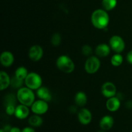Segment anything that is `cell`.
<instances>
[{
	"label": "cell",
	"instance_id": "6da1fadb",
	"mask_svg": "<svg viewBox=\"0 0 132 132\" xmlns=\"http://www.w3.org/2000/svg\"><path fill=\"white\" fill-rule=\"evenodd\" d=\"M91 22L95 28L100 30L104 29L109 24V15L104 9H97L92 14Z\"/></svg>",
	"mask_w": 132,
	"mask_h": 132
},
{
	"label": "cell",
	"instance_id": "7a4b0ae2",
	"mask_svg": "<svg viewBox=\"0 0 132 132\" xmlns=\"http://www.w3.org/2000/svg\"><path fill=\"white\" fill-rule=\"evenodd\" d=\"M16 97L17 100L20 103V104H24L28 107L31 106L35 101V94L33 90L27 86H23L18 89Z\"/></svg>",
	"mask_w": 132,
	"mask_h": 132
},
{
	"label": "cell",
	"instance_id": "3957f363",
	"mask_svg": "<svg viewBox=\"0 0 132 132\" xmlns=\"http://www.w3.org/2000/svg\"><path fill=\"white\" fill-rule=\"evenodd\" d=\"M58 69L65 73H70L75 69V64L70 57L66 55H60L56 60Z\"/></svg>",
	"mask_w": 132,
	"mask_h": 132
},
{
	"label": "cell",
	"instance_id": "277c9868",
	"mask_svg": "<svg viewBox=\"0 0 132 132\" xmlns=\"http://www.w3.org/2000/svg\"><path fill=\"white\" fill-rule=\"evenodd\" d=\"M24 85L31 90H37L42 86V78L36 72L28 73V76L24 79Z\"/></svg>",
	"mask_w": 132,
	"mask_h": 132
},
{
	"label": "cell",
	"instance_id": "5b68a950",
	"mask_svg": "<svg viewBox=\"0 0 132 132\" xmlns=\"http://www.w3.org/2000/svg\"><path fill=\"white\" fill-rule=\"evenodd\" d=\"M101 62L98 57L91 55L88 57L85 63V70L89 74H94L99 70Z\"/></svg>",
	"mask_w": 132,
	"mask_h": 132
},
{
	"label": "cell",
	"instance_id": "8992f818",
	"mask_svg": "<svg viewBox=\"0 0 132 132\" xmlns=\"http://www.w3.org/2000/svg\"><path fill=\"white\" fill-rule=\"evenodd\" d=\"M109 45L112 50L118 54H121L125 49V41L121 36L117 35L111 37L109 41Z\"/></svg>",
	"mask_w": 132,
	"mask_h": 132
},
{
	"label": "cell",
	"instance_id": "52a82bcc",
	"mask_svg": "<svg viewBox=\"0 0 132 132\" xmlns=\"http://www.w3.org/2000/svg\"><path fill=\"white\" fill-rule=\"evenodd\" d=\"M30 107L31 111L34 114L39 115V116L45 114L48 110V102L41 100V99L35 101Z\"/></svg>",
	"mask_w": 132,
	"mask_h": 132
},
{
	"label": "cell",
	"instance_id": "ba28073f",
	"mask_svg": "<svg viewBox=\"0 0 132 132\" xmlns=\"http://www.w3.org/2000/svg\"><path fill=\"white\" fill-rule=\"evenodd\" d=\"M43 55V49L40 45H35L31 46L28 50V57L32 61H39Z\"/></svg>",
	"mask_w": 132,
	"mask_h": 132
},
{
	"label": "cell",
	"instance_id": "9c48e42d",
	"mask_svg": "<svg viewBox=\"0 0 132 132\" xmlns=\"http://www.w3.org/2000/svg\"><path fill=\"white\" fill-rule=\"evenodd\" d=\"M101 93L103 96L106 97L107 99L116 96V93H117V88H116V85L113 82H110V81L104 82L102 85Z\"/></svg>",
	"mask_w": 132,
	"mask_h": 132
},
{
	"label": "cell",
	"instance_id": "30bf717a",
	"mask_svg": "<svg viewBox=\"0 0 132 132\" xmlns=\"http://www.w3.org/2000/svg\"><path fill=\"white\" fill-rule=\"evenodd\" d=\"M77 117L80 123L82 125H88L92 120V114L87 108H82L77 114Z\"/></svg>",
	"mask_w": 132,
	"mask_h": 132
},
{
	"label": "cell",
	"instance_id": "8fae6325",
	"mask_svg": "<svg viewBox=\"0 0 132 132\" xmlns=\"http://www.w3.org/2000/svg\"><path fill=\"white\" fill-rule=\"evenodd\" d=\"M121 107V101L117 97H112L108 98L106 103V108L109 112H115L118 110Z\"/></svg>",
	"mask_w": 132,
	"mask_h": 132
},
{
	"label": "cell",
	"instance_id": "7c38bea8",
	"mask_svg": "<svg viewBox=\"0 0 132 132\" xmlns=\"http://www.w3.org/2000/svg\"><path fill=\"white\" fill-rule=\"evenodd\" d=\"M14 61V57L10 52L5 51L1 53L0 55V62L4 67H10L12 65Z\"/></svg>",
	"mask_w": 132,
	"mask_h": 132
},
{
	"label": "cell",
	"instance_id": "4fadbf2b",
	"mask_svg": "<svg viewBox=\"0 0 132 132\" xmlns=\"http://www.w3.org/2000/svg\"><path fill=\"white\" fill-rule=\"evenodd\" d=\"M30 113V110L28 106L24 105V104H19L15 108V113L14 116L17 119L20 120H23L28 117Z\"/></svg>",
	"mask_w": 132,
	"mask_h": 132
},
{
	"label": "cell",
	"instance_id": "5bb4252c",
	"mask_svg": "<svg viewBox=\"0 0 132 132\" xmlns=\"http://www.w3.org/2000/svg\"><path fill=\"white\" fill-rule=\"evenodd\" d=\"M114 125V119L111 116H103L99 122V126L101 129L104 131L110 130Z\"/></svg>",
	"mask_w": 132,
	"mask_h": 132
},
{
	"label": "cell",
	"instance_id": "9a60e30c",
	"mask_svg": "<svg viewBox=\"0 0 132 132\" xmlns=\"http://www.w3.org/2000/svg\"><path fill=\"white\" fill-rule=\"evenodd\" d=\"M111 48L110 45L106 43H101L96 46L95 50V54L99 57H106L110 54Z\"/></svg>",
	"mask_w": 132,
	"mask_h": 132
},
{
	"label": "cell",
	"instance_id": "2e32d148",
	"mask_svg": "<svg viewBox=\"0 0 132 132\" xmlns=\"http://www.w3.org/2000/svg\"><path fill=\"white\" fill-rule=\"evenodd\" d=\"M36 95L39 99L46 102H50L52 99L51 92L49 89L45 86H41L39 88L37 89L36 90Z\"/></svg>",
	"mask_w": 132,
	"mask_h": 132
},
{
	"label": "cell",
	"instance_id": "e0dca14e",
	"mask_svg": "<svg viewBox=\"0 0 132 132\" xmlns=\"http://www.w3.org/2000/svg\"><path fill=\"white\" fill-rule=\"evenodd\" d=\"M11 78L7 73L5 71L0 72V90L1 91L6 90L10 85Z\"/></svg>",
	"mask_w": 132,
	"mask_h": 132
},
{
	"label": "cell",
	"instance_id": "ac0fdd59",
	"mask_svg": "<svg viewBox=\"0 0 132 132\" xmlns=\"http://www.w3.org/2000/svg\"><path fill=\"white\" fill-rule=\"evenodd\" d=\"M75 103L78 106H84L87 103L88 98L87 95L85 92L82 91H79L76 93L74 97Z\"/></svg>",
	"mask_w": 132,
	"mask_h": 132
},
{
	"label": "cell",
	"instance_id": "d6986e66",
	"mask_svg": "<svg viewBox=\"0 0 132 132\" xmlns=\"http://www.w3.org/2000/svg\"><path fill=\"white\" fill-rule=\"evenodd\" d=\"M43 120L39 115L34 114L30 116L28 119V124L32 127L38 128L43 125Z\"/></svg>",
	"mask_w": 132,
	"mask_h": 132
},
{
	"label": "cell",
	"instance_id": "ffe728a7",
	"mask_svg": "<svg viewBox=\"0 0 132 132\" xmlns=\"http://www.w3.org/2000/svg\"><path fill=\"white\" fill-rule=\"evenodd\" d=\"M28 74V70H27V69L25 67H19L15 70L14 76H15L17 78L21 80H23V81H24V79H25L26 77H27Z\"/></svg>",
	"mask_w": 132,
	"mask_h": 132
},
{
	"label": "cell",
	"instance_id": "44dd1931",
	"mask_svg": "<svg viewBox=\"0 0 132 132\" xmlns=\"http://www.w3.org/2000/svg\"><path fill=\"white\" fill-rule=\"evenodd\" d=\"M117 3V0H102V6L106 11H110L115 9Z\"/></svg>",
	"mask_w": 132,
	"mask_h": 132
},
{
	"label": "cell",
	"instance_id": "7402d4cb",
	"mask_svg": "<svg viewBox=\"0 0 132 132\" xmlns=\"http://www.w3.org/2000/svg\"><path fill=\"white\" fill-rule=\"evenodd\" d=\"M111 64L113 67H119L123 63V57L121 54L116 53L111 57Z\"/></svg>",
	"mask_w": 132,
	"mask_h": 132
},
{
	"label": "cell",
	"instance_id": "603a6c76",
	"mask_svg": "<svg viewBox=\"0 0 132 132\" xmlns=\"http://www.w3.org/2000/svg\"><path fill=\"white\" fill-rule=\"evenodd\" d=\"M24 84V81L17 78L15 76H12L10 79V86L15 89H19L23 87Z\"/></svg>",
	"mask_w": 132,
	"mask_h": 132
},
{
	"label": "cell",
	"instance_id": "cb8c5ba5",
	"mask_svg": "<svg viewBox=\"0 0 132 132\" xmlns=\"http://www.w3.org/2000/svg\"><path fill=\"white\" fill-rule=\"evenodd\" d=\"M61 42V36L59 33H54L51 37V43L53 46H58Z\"/></svg>",
	"mask_w": 132,
	"mask_h": 132
},
{
	"label": "cell",
	"instance_id": "d4e9b609",
	"mask_svg": "<svg viewBox=\"0 0 132 132\" xmlns=\"http://www.w3.org/2000/svg\"><path fill=\"white\" fill-rule=\"evenodd\" d=\"M82 54L85 56H87L88 57L91 56L93 54V49L89 45H85L81 49Z\"/></svg>",
	"mask_w": 132,
	"mask_h": 132
},
{
	"label": "cell",
	"instance_id": "484cf974",
	"mask_svg": "<svg viewBox=\"0 0 132 132\" xmlns=\"http://www.w3.org/2000/svg\"><path fill=\"white\" fill-rule=\"evenodd\" d=\"M15 104H6L5 105V112L9 116H13L15 113Z\"/></svg>",
	"mask_w": 132,
	"mask_h": 132
},
{
	"label": "cell",
	"instance_id": "4316f807",
	"mask_svg": "<svg viewBox=\"0 0 132 132\" xmlns=\"http://www.w3.org/2000/svg\"><path fill=\"white\" fill-rule=\"evenodd\" d=\"M126 60L128 63H130V64H132V50H130L126 55Z\"/></svg>",
	"mask_w": 132,
	"mask_h": 132
},
{
	"label": "cell",
	"instance_id": "83f0119b",
	"mask_svg": "<svg viewBox=\"0 0 132 132\" xmlns=\"http://www.w3.org/2000/svg\"><path fill=\"white\" fill-rule=\"evenodd\" d=\"M21 132H36V131L32 126H28V127L24 128Z\"/></svg>",
	"mask_w": 132,
	"mask_h": 132
},
{
	"label": "cell",
	"instance_id": "f1b7e54d",
	"mask_svg": "<svg viewBox=\"0 0 132 132\" xmlns=\"http://www.w3.org/2000/svg\"><path fill=\"white\" fill-rule=\"evenodd\" d=\"M12 126L9 125H6L3 126V130H4L5 132H10V130H11Z\"/></svg>",
	"mask_w": 132,
	"mask_h": 132
},
{
	"label": "cell",
	"instance_id": "f546056e",
	"mask_svg": "<svg viewBox=\"0 0 132 132\" xmlns=\"http://www.w3.org/2000/svg\"><path fill=\"white\" fill-rule=\"evenodd\" d=\"M22 130H21L18 127H12L10 132H21Z\"/></svg>",
	"mask_w": 132,
	"mask_h": 132
},
{
	"label": "cell",
	"instance_id": "4dcf8cb0",
	"mask_svg": "<svg viewBox=\"0 0 132 132\" xmlns=\"http://www.w3.org/2000/svg\"><path fill=\"white\" fill-rule=\"evenodd\" d=\"M126 106L128 107L130 106V108H132V101H128L127 103H126Z\"/></svg>",
	"mask_w": 132,
	"mask_h": 132
},
{
	"label": "cell",
	"instance_id": "1f68e13d",
	"mask_svg": "<svg viewBox=\"0 0 132 132\" xmlns=\"http://www.w3.org/2000/svg\"><path fill=\"white\" fill-rule=\"evenodd\" d=\"M97 132H106V131H104V130H100V131H97Z\"/></svg>",
	"mask_w": 132,
	"mask_h": 132
},
{
	"label": "cell",
	"instance_id": "d6a6232c",
	"mask_svg": "<svg viewBox=\"0 0 132 132\" xmlns=\"http://www.w3.org/2000/svg\"><path fill=\"white\" fill-rule=\"evenodd\" d=\"M0 132H5V131H4V130H3V129H2V128H1V130H0Z\"/></svg>",
	"mask_w": 132,
	"mask_h": 132
},
{
	"label": "cell",
	"instance_id": "836d02e7",
	"mask_svg": "<svg viewBox=\"0 0 132 132\" xmlns=\"http://www.w3.org/2000/svg\"><path fill=\"white\" fill-rule=\"evenodd\" d=\"M130 132H132V130H131V131H130Z\"/></svg>",
	"mask_w": 132,
	"mask_h": 132
}]
</instances>
